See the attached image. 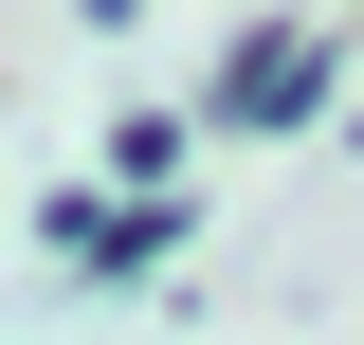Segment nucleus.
<instances>
[{"label": "nucleus", "mask_w": 364, "mask_h": 345, "mask_svg": "<svg viewBox=\"0 0 364 345\" xmlns=\"http://www.w3.org/2000/svg\"><path fill=\"white\" fill-rule=\"evenodd\" d=\"M310 109H328V37H237L200 91V128H310Z\"/></svg>", "instance_id": "obj_1"}, {"label": "nucleus", "mask_w": 364, "mask_h": 345, "mask_svg": "<svg viewBox=\"0 0 364 345\" xmlns=\"http://www.w3.org/2000/svg\"><path fill=\"white\" fill-rule=\"evenodd\" d=\"M182 236H200V200H55V255H73L91 291H128V273H164Z\"/></svg>", "instance_id": "obj_2"}, {"label": "nucleus", "mask_w": 364, "mask_h": 345, "mask_svg": "<svg viewBox=\"0 0 364 345\" xmlns=\"http://www.w3.org/2000/svg\"><path fill=\"white\" fill-rule=\"evenodd\" d=\"M164 164H182V109H128V128H109V182H128V200H182Z\"/></svg>", "instance_id": "obj_3"}]
</instances>
